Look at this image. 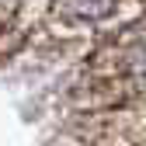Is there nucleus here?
I'll return each mask as SVG.
<instances>
[{"label": "nucleus", "mask_w": 146, "mask_h": 146, "mask_svg": "<svg viewBox=\"0 0 146 146\" xmlns=\"http://www.w3.org/2000/svg\"><path fill=\"white\" fill-rule=\"evenodd\" d=\"M84 94L104 104H132L146 98V17L118 28L84 70Z\"/></svg>", "instance_id": "1"}, {"label": "nucleus", "mask_w": 146, "mask_h": 146, "mask_svg": "<svg viewBox=\"0 0 146 146\" xmlns=\"http://www.w3.org/2000/svg\"><path fill=\"white\" fill-rule=\"evenodd\" d=\"M122 0H56L52 4V21L70 28H94L115 17Z\"/></svg>", "instance_id": "2"}]
</instances>
